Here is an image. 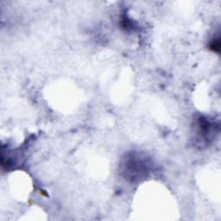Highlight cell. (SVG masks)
Here are the masks:
<instances>
[{
    "instance_id": "1",
    "label": "cell",
    "mask_w": 221,
    "mask_h": 221,
    "mask_svg": "<svg viewBox=\"0 0 221 221\" xmlns=\"http://www.w3.org/2000/svg\"><path fill=\"white\" fill-rule=\"evenodd\" d=\"M210 48L214 52H220V39L213 40L212 41L211 45H210Z\"/></svg>"
}]
</instances>
